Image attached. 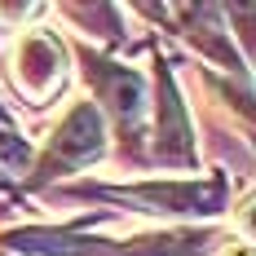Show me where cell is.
I'll return each mask as SVG.
<instances>
[{
    "label": "cell",
    "instance_id": "6da1fadb",
    "mask_svg": "<svg viewBox=\"0 0 256 256\" xmlns=\"http://www.w3.org/2000/svg\"><path fill=\"white\" fill-rule=\"evenodd\" d=\"M208 234H164V238H132V243H106V238H76L62 230H22L9 238L18 252H49V256H194L204 252Z\"/></svg>",
    "mask_w": 256,
    "mask_h": 256
},
{
    "label": "cell",
    "instance_id": "7a4b0ae2",
    "mask_svg": "<svg viewBox=\"0 0 256 256\" xmlns=\"http://www.w3.org/2000/svg\"><path fill=\"white\" fill-rule=\"evenodd\" d=\"M106 199H132L146 204L154 212H216L226 199V177H208V181H154V186H124V190H93Z\"/></svg>",
    "mask_w": 256,
    "mask_h": 256
},
{
    "label": "cell",
    "instance_id": "3957f363",
    "mask_svg": "<svg viewBox=\"0 0 256 256\" xmlns=\"http://www.w3.org/2000/svg\"><path fill=\"white\" fill-rule=\"evenodd\" d=\"M102 154V120L93 106H76L66 115V124L58 128L49 146V159H44V177H58V172H71V168H84Z\"/></svg>",
    "mask_w": 256,
    "mask_h": 256
},
{
    "label": "cell",
    "instance_id": "277c9868",
    "mask_svg": "<svg viewBox=\"0 0 256 256\" xmlns=\"http://www.w3.org/2000/svg\"><path fill=\"white\" fill-rule=\"evenodd\" d=\"M14 80H22V88L31 98H44L49 88H58V80H62V44H58L53 31H31V36L18 40Z\"/></svg>",
    "mask_w": 256,
    "mask_h": 256
},
{
    "label": "cell",
    "instance_id": "5b68a950",
    "mask_svg": "<svg viewBox=\"0 0 256 256\" xmlns=\"http://www.w3.org/2000/svg\"><path fill=\"white\" fill-rule=\"evenodd\" d=\"M88 76L98 80V93H102V102L115 110V120L120 128H137V120L146 115V84L137 71H128V66H110V62H88Z\"/></svg>",
    "mask_w": 256,
    "mask_h": 256
},
{
    "label": "cell",
    "instance_id": "8992f818",
    "mask_svg": "<svg viewBox=\"0 0 256 256\" xmlns=\"http://www.w3.org/2000/svg\"><path fill=\"white\" fill-rule=\"evenodd\" d=\"M159 159L164 164H194L190 120H186V106L177 102L168 76H164V93H159Z\"/></svg>",
    "mask_w": 256,
    "mask_h": 256
},
{
    "label": "cell",
    "instance_id": "52a82bcc",
    "mask_svg": "<svg viewBox=\"0 0 256 256\" xmlns=\"http://www.w3.org/2000/svg\"><path fill=\"white\" fill-rule=\"evenodd\" d=\"M0 164H4L9 172H26V164H31V146L9 128L4 115H0Z\"/></svg>",
    "mask_w": 256,
    "mask_h": 256
}]
</instances>
